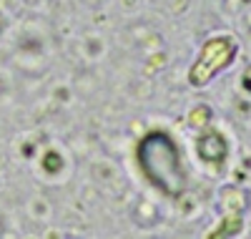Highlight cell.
Masks as SVG:
<instances>
[{"instance_id": "cell-1", "label": "cell", "mask_w": 251, "mask_h": 239, "mask_svg": "<svg viewBox=\"0 0 251 239\" xmlns=\"http://www.w3.org/2000/svg\"><path fill=\"white\" fill-rule=\"evenodd\" d=\"M138 164L156 189L166 194L183 191V171L176 144L166 134H149L138 144Z\"/></svg>"}]
</instances>
